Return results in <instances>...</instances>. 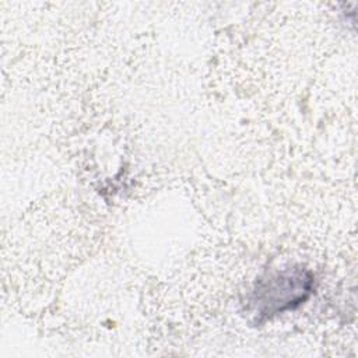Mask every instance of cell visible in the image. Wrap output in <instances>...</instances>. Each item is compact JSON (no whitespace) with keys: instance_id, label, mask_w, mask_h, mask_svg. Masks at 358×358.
I'll return each mask as SVG.
<instances>
[{"instance_id":"6da1fadb","label":"cell","mask_w":358,"mask_h":358,"mask_svg":"<svg viewBox=\"0 0 358 358\" xmlns=\"http://www.w3.org/2000/svg\"><path fill=\"white\" fill-rule=\"evenodd\" d=\"M313 275L309 270L294 266L268 274L256 282L249 296V312L257 322L294 309L310 295Z\"/></svg>"}]
</instances>
